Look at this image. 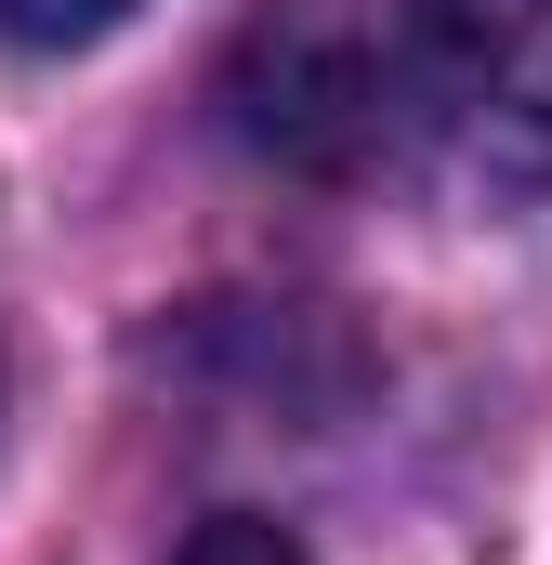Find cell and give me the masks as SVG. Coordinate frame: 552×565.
<instances>
[{
	"label": "cell",
	"instance_id": "6da1fadb",
	"mask_svg": "<svg viewBox=\"0 0 552 565\" xmlns=\"http://www.w3.org/2000/svg\"><path fill=\"white\" fill-rule=\"evenodd\" d=\"M224 132L264 171L369 184L408 145V40L395 0H264L224 40Z\"/></svg>",
	"mask_w": 552,
	"mask_h": 565
},
{
	"label": "cell",
	"instance_id": "277c9868",
	"mask_svg": "<svg viewBox=\"0 0 552 565\" xmlns=\"http://www.w3.org/2000/svg\"><path fill=\"white\" fill-rule=\"evenodd\" d=\"M132 0H0V40L13 53H79V40H106Z\"/></svg>",
	"mask_w": 552,
	"mask_h": 565
},
{
	"label": "cell",
	"instance_id": "3957f363",
	"mask_svg": "<svg viewBox=\"0 0 552 565\" xmlns=\"http://www.w3.org/2000/svg\"><path fill=\"white\" fill-rule=\"evenodd\" d=\"M171 565H316L276 513H198L184 540H171Z\"/></svg>",
	"mask_w": 552,
	"mask_h": 565
},
{
	"label": "cell",
	"instance_id": "7a4b0ae2",
	"mask_svg": "<svg viewBox=\"0 0 552 565\" xmlns=\"http://www.w3.org/2000/svg\"><path fill=\"white\" fill-rule=\"evenodd\" d=\"M408 132H434L474 184H552V0H395Z\"/></svg>",
	"mask_w": 552,
	"mask_h": 565
}]
</instances>
